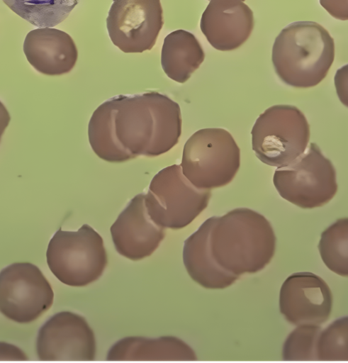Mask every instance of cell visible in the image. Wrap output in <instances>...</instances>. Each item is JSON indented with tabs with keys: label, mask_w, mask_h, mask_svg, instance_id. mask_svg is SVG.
Returning a JSON list of instances; mask_svg holds the SVG:
<instances>
[{
	"label": "cell",
	"mask_w": 348,
	"mask_h": 363,
	"mask_svg": "<svg viewBox=\"0 0 348 363\" xmlns=\"http://www.w3.org/2000/svg\"><path fill=\"white\" fill-rule=\"evenodd\" d=\"M181 133L179 104L157 91L113 96L94 111L88 125L91 149L109 162L162 155Z\"/></svg>",
	"instance_id": "obj_1"
},
{
	"label": "cell",
	"mask_w": 348,
	"mask_h": 363,
	"mask_svg": "<svg viewBox=\"0 0 348 363\" xmlns=\"http://www.w3.org/2000/svg\"><path fill=\"white\" fill-rule=\"evenodd\" d=\"M275 236L259 213L246 208L207 219L184 242L193 266L205 274L224 271L239 277L264 268L273 257Z\"/></svg>",
	"instance_id": "obj_2"
},
{
	"label": "cell",
	"mask_w": 348,
	"mask_h": 363,
	"mask_svg": "<svg viewBox=\"0 0 348 363\" xmlns=\"http://www.w3.org/2000/svg\"><path fill=\"white\" fill-rule=\"evenodd\" d=\"M335 59V43L329 32L313 21L293 22L276 38L271 60L276 74L296 88L318 85Z\"/></svg>",
	"instance_id": "obj_3"
},
{
	"label": "cell",
	"mask_w": 348,
	"mask_h": 363,
	"mask_svg": "<svg viewBox=\"0 0 348 363\" xmlns=\"http://www.w3.org/2000/svg\"><path fill=\"white\" fill-rule=\"evenodd\" d=\"M240 165V150L228 130L208 128L186 142L180 164L183 174L196 187L210 190L228 184Z\"/></svg>",
	"instance_id": "obj_4"
},
{
	"label": "cell",
	"mask_w": 348,
	"mask_h": 363,
	"mask_svg": "<svg viewBox=\"0 0 348 363\" xmlns=\"http://www.w3.org/2000/svg\"><path fill=\"white\" fill-rule=\"evenodd\" d=\"M46 259L52 274L72 286L94 282L107 264L103 239L87 224L77 231L58 230L50 240Z\"/></svg>",
	"instance_id": "obj_5"
},
{
	"label": "cell",
	"mask_w": 348,
	"mask_h": 363,
	"mask_svg": "<svg viewBox=\"0 0 348 363\" xmlns=\"http://www.w3.org/2000/svg\"><path fill=\"white\" fill-rule=\"evenodd\" d=\"M252 150L263 163L280 167L306 150L310 125L305 115L291 105H274L256 120L252 131Z\"/></svg>",
	"instance_id": "obj_6"
},
{
	"label": "cell",
	"mask_w": 348,
	"mask_h": 363,
	"mask_svg": "<svg viewBox=\"0 0 348 363\" xmlns=\"http://www.w3.org/2000/svg\"><path fill=\"white\" fill-rule=\"evenodd\" d=\"M211 191L194 186L179 164L167 167L152 178L145 194L150 218L164 228L179 229L191 223L208 206Z\"/></svg>",
	"instance_id": "obj_7"
},
{
	"label": "cell",
	"mask_w": 348,
	"mask_h": 363,
	"mask_svg": "<svg viewBox=\"0 0 348 363\" xmlns=\"http://www.w3.org/2000/svg\"><path fill=\"white\" fill-rule=\"evenodd\" d=\"M306 149L275 170L273 183L283 199L303 208H313L328 203L336 194V171L315 143Z\"/></svg>",
	"instance_id": "obj_8"
},
{
	"label": "cell",
	"mask_w": 348,
	"mask_h": 363,
	"mask_svg": "<svg viewBox=\"0 0 348 363\" xmlns=\"http://www.w3.org/2000/svg\"><path fill=\"white\" fill-rule=\"evenodd\" d=\"M54 294L42 272L28 262L12 264L0 272V312L6 318L28 323L52 305Z\"/></svg>",
	"instance_id": "obj_9"
},
{
	"label": "cell",
	"mask_w": 348,
	"mask_h": 363,
	"mask_svg": "<svg viewBox=\"0 0 348 363\" xmlns=\"http://www.w3.org/2000/svg\"><path fill=\"white\" fill-rule=\"evenodd\" d=\"M163 23L160 0H113L106 18L111 40L125 53L151 50Z\"/></svg>",
	"instance_id": "obj_10"
},
{
	"label": "cell",
	"mask_w": 348,
	"mask_h": 363,
	"mask_svg": "<svg viewBox=\"0 0 348 363\" xmlns=\"http://www.w3.org/2000/svg\"><path fill=\"white\" fill-rule=\"evenodd\" d=\"M36 351L42 361H91L96 354L94 333L82 316L62 311L40 329Z\"/></svg>",
	"instance_id": "obj_11"
},
{
	"label": "cell",
	"mask_w": 348,
	"mask_h": 363,
	"mask_svg": "<svg viewBox=\"0 0 348 363\" xmlns=\"http://www.w3.org/2000/svg\"><path fill=\"white\" fill-rule=\"evenodd\" d=\"M332 303L327 284L310 272L288 277L280 291V311L288 322L296 325L325 323L330 315Z\"/></svg>",
	"instance_id": "obj_12"
},
{
	"label": "cell",
	"mask_w": 348,
	"mask_h": 363,
	"mask_svg": "<svg viewBox=\"0 0 348 363\" xmlns=\"http://www.w3.org/2000/svg\"><path fill=\"white\" fill-rule=\"evenodd\" d=\"M110 230L117 252L133 261L151 255L165 235L164 228L148 215L145 194H139L130 200Z\"/></svg>",
	"instance_id": "obj_13"
},
{
	"label": "cell",
	"mask_w": 348,
	"mask_h": 363,
	"mask_svg": "<svg viewBox=\"0 0 348 363\" xmlns=\"http://www.w3.org/2000/svg\"><path fill=\"white\" fill-rule=\"evenodd\" d=\"M254 24L245 0H209L200 28L208 43L220 51H231L249 38Z\"/></svg>",
	"instance_id": "obj_14"
},
{
	"label": "cell",
	"mask_w": 348,
	"mask_h": 363,
	"mask_svg": "<svg viewBox=\"0 0 348 363\" xmlns=\"http://www.w3.org/2000/svg\"><path fill=\"white\" fill-rule=\"evenodd\" d=\"M23 50L30 65L49 76L69 72L78 58L77 48L72 37L53 27L37 28L28 32Z\"/></svg>",
	"instance_id": "obj_15"
},
{
	"label": "cell",
	"mask_w": 348,
	"mask_h": 363,
	"mask_svg": "<svg viewBox=\"0 0 348 363\" xmlns=\"http://www.w3.org/2000/svg\"><path fill=\"white\" fill-rule=\"evenodd\" d=\"M196 355L181 340L128 337L116 342L108 350L107 360H196Z\"/></svg>",
	"instance_id": "obj_16"
},
{
	"label": "cell",
	"mask_w": 348,
	"mask_h": 363,
	"mask_svg": "<svg viewBox=\"0 0 348 363\" xmlns=\"http://www.w3.org/2000/svg\"><path fill=\"white\" fill-rule=\"evenodd\" d=\"M205 58V53L195 35L184 30H176L164 39L161 52L162 67L171 79L184 83Z\"/></svg>",
	"instance_id": "obj_17"
},
{
	"label": "cell",
	"mask_w": 348,
	"mask_h": 363,
	"mask_svg": "<svg viewBox=\"0 0 348 363\" xmlns=\"http://www.w3.org/2000/svg\"><path fill=\"white\" fill-rule=\"evenodd\" d=\"M15 13L37 28L55 27L80 0H2Z\"/></svg>",
	"instance_id": "obj_18"
},
{
	"label": "cell",
	"mask_w": 348,
	"mask_h": 363,
	"mask_svg": "<svg viewBox=\"0 0 348 363\" xmlns=\"http://www.w3.org/2000/svg\"><path fill=\"white\" fill-rule=\"evenodd\" d=\"M322 259L332 272L347 276V218L337 220L322 232L318 245Z\"/></svg>",
	"instance_id": "obj_19"
},
{
	"label": "cell",
	"mask_w": 348,
	"mask_h": 363,
	"mask_svg": "<svg viewBox=\"0 0 348 363\" xmlns=\"http://www.w3.org/2000/svg\"><path fill=\"white\" fill-rule=\"evenodd\" d=\"M317 359H347V318L333 322L321 331L317 343Z\"/></svg>",
	"instance_id": "obj_20"
},
{
	"label": "cell",
	"mask_w": 348,
	"mask_h": 363,
	"mask_svg": "<svg viewBox=\"0 0 348 363\" xmlns=\"http://www.w3.org/2000/svg\"><path fill=\"white\" fill-rule=\"evenodd\" d=\"M320 332L319 325H299L288 335L284 343V359H317V343Z\"/></svg>",
	"instance_id": "obj_21"
},
{
	"label": "cell",
	"mask_w": 348,
	"mask_h": 363,
	"mask_svg": "<svg viewBox=\"0 0 348 363\" xmlns=\"http://www.w3.org/2000/svg\"><path fill=\"white\" fill-rule=\"evenodd\" d=\"M320 5L334 18L348 19L347 0H319Z\"/></svg>",
	"instance_id": "obj_22"
},
{
	"label": "cell",
	"mask_w": 348,
	"mask_h": 363,
	"mask_svg": "<svg viewBox=\"0 0 348 363\" xmlns=\"http://www.w3.org/2000/svg\"><path fill=\"white\" fill-rule=\"evenodd\" d=\"M0 360H27L25 353L15 345L0 342Z\"/></svg>",
	"instance_id": "obj_23"
},
{
	"label": "cell",
	"mask_w": 348,
	"mask_h": 363,
	"mask_svg": "<svg viewBox=\"0 0 348 363\" xmlns=\"http://www.w3.org/2000/svg\"><path fill=\"white\" fill-rule=\"evenodd\" d=\"M11 120L9 113L4 104L0 101V141L1 135L7 128Z\"/></svg>",
	"instance_id": "obj_24"
}]
</instances>
